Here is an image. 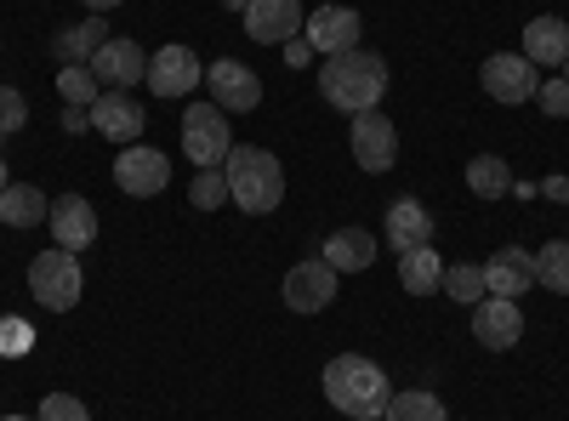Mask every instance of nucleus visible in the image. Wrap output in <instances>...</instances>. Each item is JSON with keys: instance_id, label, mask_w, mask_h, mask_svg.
<instances>
[{"instance_id": "obj_9", "label": "nucleus", "mask_w": 569, "mask_h": 421, "mask_svg": "<svg viewBox=\"0 0 569 421\" xmlns=\"http://www.w3.org/2000/svg\"><path fill=\"white\" fill-rule=\"evenodd\" d=\"M206 80V63L194 58V46H160V52L149 58V91L154 98H188Z\"/></svg>"}, {"instance_id": "obj_29", "label": "nucleus", "mask_w": 569, "mask_h": 421, "mask_svg": "<svg viewBox=\"0 0 569 421\" xmlns=\"http://www.w3.org/2000/svg\"><path fill=\"white\" fill-rule=\"evenodd\" d=\"M58 91H63V103H69V109H91V103L103 98L98 74H91L86 63H63V74H58Z\"/></svg>"}, {"instance_id": "obj_19", "label": "nucleus", "mask_w": 569, "mask_h": 421, "mask_svg": "<svg viewBox=\"0 0 569 421\" xmlns=\"http://www.w3.org/2000/svg\"><path fill=\"white\" fill-rule=\"evenodd\" d=\"M52 233H58V245L63 251H86L91 240H98V211H91V200L86 194H58L52 200Z\"/></svg>"}, {"instance_id": "obj_36", "label": "nucleus", "mask_w": 569, "mask_h": 421, "mask_svg": "<svg viewBox=\"0 0 569 421\" xmlns=\"http://www.w3.org/2000/svg\"><path fill=\"white\" fill-rule=\"evenodd\" d=\"M284 58H291V63H308V58H313V46L297 34V40H284Z\"/></svg>"}, {"instance_id": "obj_2", "label": "nucleus", "mask_w": 569, "mask_h": 421, "mask_svg": "<svg viewBox=\"0 0 569 421\" xmlns=\"http://www.w3.org/2000/svg\"><path fill=\"white\" fill-rule=\"evenodd\" d=\"M319 91H325L330 109L370 114L376 103H382V91H388V63L376 58V52H365V46H353V52H342V58H325Z\"/></svg>"}, {"instance_id": "obj_26", "label": "nucleus", "mask_w": 569, "mask_h": 421, "mask_svg": "<svg viewBox=\"0 0 569 421\" xmlns=\"http://www.w3.org/2000/svg\"><path fill=\"white\" fill-rule=\"evenodd\" d=\"M382 421H450L445 399L427 393V388H410V393H393L388 399V415Z\"/></svg>"}, {"instance_id": "obj_35", "label": "nucleus", "mask_w": 569, "mask_h": 421, "mask_svg": "<svg viewBox=\"0 0 569 421\" xmlns=\"http://www.w3.org/2000/svg\"><path fill=\"white\" fill-rule=\"evenodd\" d=\"M63 131H69V137L91 131V114H86V109H63Z\"/></svg>"}, {"instance_id": "obj_16", "label": "nucleus", "mask_w": 569, "mask_h": 421, "mask_svg": "<svg viewBox=\"0 0 569 421\" xmlns=\"http://www.w3.org/2000/svg\"><path fill=\"white\" fill-rule=\"evenodd\" d=\"M382 245L388 251H416V245H433V211L421 200H393L388 217H382Z\"/></svg>"}, {"instance_id": "obj_23", "label": "nucleus", "mask_w": 569, "mask_h": 421, "mask_svg": "<svg viewBox=\"0 0 569 421\" xmlns=\"http://www.w3.org/2000/svg\"><path fill=\"white\" fill-rule=\"evenodd\" d=\"M439 279H445V257H439L433 245H416V251L399 257V285H405L410 297H433Z\"/></svg>"}, {"instance_id": "obj_1", "label": "nucleus", "mask_w": 569, "mask_h": 421, "mask_svg": "<svg viewBox=\"0 0 569 421\" xmlns=\"http://www.w3.org/2000/svg\"><path fill=\"white\" fill-rule=\"evenodd\" d=\"M325 399L337 404L342 415H353V421H382L388 399H393V382H388V370L376 359L342 353V359L325 364Z\"/></svg>"}, {"instance_id": "obj_17", "label": "nucleus", "mask_w": 569, "mask_h": 421, "mask_svg": "<svg viewBox=\"0 0 569 421\" xmlns=\"http://www.w3.org/2000/svg\"><path fill=\"white\" fill-rule=\"evenodd\" d=\"M86 114H91V131H103L109 143H126L131 149L137 137H142V103L131 98V91H103V98L91 103Z\"/></svg>"}, {"instance_id": "obj_39", "label": "nucleus", "mask_w": 569, "mask_h": 421, "mask_svg": "<svg viewBox=\"0 0 569 421\" xmlns=\"http://www.w3.org/2000/svg\"><path fill=\"white\" fill-rule=\"evenodd\" d=\"M222 7H233V12H246V7H251V0H222Z\"/></svg>"}, {"instance_id": "obj_15", "label": "nucleus", "mask_w": 569, "mask_h": 421, "mask_svg": "<svg viewBox=\"0 0 569 421\" xmlns=\"http://www.w3.org/2000/svg\"><path fill=\"white\" fill-rule=\"evenodd\" d=\"M302 7L297 0H251L246 7V34L257 46H284V40H297L302 34Z\"/></svg>"}, {"instance_id": "obj_38", "label": "nucleus", "mask_w": 569, "mask_h": 421, "mask_svg": "<svg viewBox=\"0 0 569 421\" xmlns=\"http://www.w3.org/2000/svg\"><path fill=\"white\" fill-rule=\"evenodd\" d=\"M86 7H91V12L103 18V12H114V7H120V0H86Z\"/></svg>"}, {"instance_id": "obj_28", "label": "nucleus", "mask_w": 569, "mask_h": 421, "mask_svg": "<svg viewBox=\"0 0 569 421\" xmlns=\"http://www.w3.org/2000/svg\"><path fill=\"white\" fill-rule=\"evenodd\" d=\"M439 291H445L450 302H485V297H490V285H485V262H456V268H445Z\"/></svg>"}, {"instance_id": "obj_40", "label": "nucleus", "mask_w": 569, "mask_h": 421, "mask_svg": "<svg viewBox=\"0 0 569 421\" xmlns=\"http://www.w3.org/2000/svg\"><path fill=\"white\" fill-rule=\"evenodd\" d=\"M0 189H12V177H7V160H0Z\"/></svg>"}, {"instance_id": "obj_14", "label": "nucleus", "mask_w": 569, "mask_h": 421, "mask_svg": "<svg viewBox=\"0 0 569 421\" xmlns=\"http://www.w3.org/2000/svg\"><path fill=\"white\" fill-rule=\"evenodd\" d=\"M86 69L98 74V86H114V91H131V86L149 80V58H142L137 40H103Z\"/></svg>"}, {"instance_id": "obj_11", "label": "nucleus", "mask_w": 569, "mask_h": 421, "mask_svg": "<svg viewBox=\"0 0 569 421\" xmlns=\"http://www.w3.org/2000/svg\"><path fill=\"white\" fill-rule=\"evenodd\" d=\"M359 34H365V18H359L353 7H319V12H308V23H302V40L313 46V52H325V58L353 52Z\"/></svg>"}, {"instance_id": "obj_25", "label": "nucleus", "mask_w": 569, "mask_h": 421, "mask_svg": "<svg viewBox=\"0 0 569 421\" xmlns=\"http://www.w3.org/2000/svg\"><path fill=\"white\" fill-rule=\"evenodd\" d=\"M467 189L479 194V200H501L512 189V166L501 154H479V160H467Z\"/></svg>"}, {"instance_id": "obj_20", "label": "nucleus", "mask_w": 569, "mask_h": 421, "mask_svg": "<svg viewBox=\"0 0 569 421\" xmlns=\"http://www.w3.org/2000/svg\"><path fill=\"white\" fill-rule=\"evenodd\" d=\"M525 58L536 63V69H563L569 63V23L563 18H530L525 23Z\"/></svg>"}, {"instance_id": "obj_32", "label": "nucleus", "mask_w": 569, "mask_h": 421, "mask_svg": "<svg viewBox=\"0 0 569 421\" xmlns=\"http://www.w3.org/2000/svg\"><path fill=\"white\" fill-rule=\"evenodd\" d=\"M23 126H29V103H23V91L0 86V137H12V131H23Z\"/></svg>"}, {"instance_id": "obj_5", "label": "nucleus", "mask_w": 569, "mask_h": 421, "mask_svg": "<svg viewBox=\"0 0 569 421\" xmlns=\"http://www.w3.org/2000/svg\"><path fill=\"white\" fill-rule=\"evenodd\" d=\"M182 154L194 160L200 171L206 166H222L233 154V126H228V114L217 103H194V109L182 114Z\"/></svg>"}, {"instance_id": "obj_21", "label": "nucleus", "mask_w": 569, "mask_h": 421, "mask_svg": "<svg viewBox=\"0 0 569 421\" xmlns=\"http://www.w3.org/2000/svg\"><path fill=\"white\" fill-rule=\"evenodd\" d=\"M325 262L337 273H365L376 262V233L370 228H337L325 240Z\"/></svg>"}, {"instance_id": "obj_8", "label": "nucleus", "mask_w": 569, "mask_h": 421, "mask_svg": "<svg viewBox=\"0 0 569 421\" xmlns=\"http://www.w3.org/2000/svg\"><path fill=\"white\" fill-rule=\"evenodd\" d=\"M348 149H353L359 171L382 177V171H393V160H399V131H393V120H382V109H370V114H353Z\"/></svg>"}, {"instance_id": "obj_31", "label": "nucleus", "mask_w": 569, "mask_h": 421, "mask_svg": "<svg viewBox=\"0 0 569 421\" xmlns=\"http://www.w3.org/2000/svg\"><path fill=\"white\" fill-rule=\"evenodd\" d=\"M34 421H91V410L74 399V393H46L40 399V415Z\"/></svg>"}, {"instance_id": "obj_30", "label": "nucleus", "mask_w": 569, "mask_h": 421, "mask_svg": "<svg viewBox=\"0 0 569 421\" xmlns=\"http://www.w3.org/2000/svg\"><path fill=\"white\" fill-rule=\"evenodd\" d=\"M188 200H194V211H222V206H228V177H222V166L194 171V189H188Z\"/></svg>"}, {"instance_id": "obj_42", "label": "nucleus", "mask_w": 569, "mask_h": 421, "mask_svg": "<svg viewBox=\"0 0 569 421\" xmlns=\"http://www.w3.org/2000/svg\"><path fill=\"white\" fill-rule=\"evenodd\" d=\"M563 80H569V63H563Z\"/></svg>"}, {"instance_id": "obj_34", "label": "nucleus", "mask_w": 569, "mask_h": 421, "mask_svg": "<svg viewBox=\"0 0 569 421\" xmlns=\"http://www.w3.org/2000/svg\"><path fill=\"white\" fill-rule=\"evenodd\" d=\"M536 103L552 114V120H563L569 114V80L563 74H541V91H536Z\"/></svg>"}, {"instance_id": "obj_6", "label": "nucleus", "mask_w": 569, "mask_h": 421, "mask_svg": "<svg viewBox=\"0 0 569 421\" xmlns=\"http://www.w3.org/2000/svg\"><path fill=\"white\" fill-rule=\"evenodd\" d=\"M337 268H330L325 257H308V262H297L291 273H284V285H279V297H284V308L291 313H325L330 302H337Z\"/></svg>"}, {"instance_id": "obj_3", "label": "nucleus", "mask_w": 569, "mask_h": 421, "mask_svg": "<svg viewBox=\"0 0 569 421\" xmlns=\"http://www.w3.org/2000/svg\"><path fill=\"white\" fill-rule=\"evenodd\" d=\"M222 177H228V200L240 206V211H251V217H268L284 200V166L268 149L240 143V149L222 160Z\"/></svg>"}, {"instance_id": "obj_22", "label": "nucleus", "mask_w": 569, "mask_h": 421, "mask_svg": "<svg viewBox=\"0 0 569 421\" xmlns=\"http://www.w3.org/2000/svg\"><path fill=\"white\" fill-rule=\"evenodd\" d=\"M52 217V200H46L34 182H12V189H0V222L7 228H40Z\"/></svg>"}, {"instance_id": "obj_37", "label": "nucleus", "mask_w": 569, "mask_h": 421, "mask_svg": "<svg viewBox=\"0 0 569 421\" xmlns=\"http://www.w3.org/2000/svg\"><path fill=\"white\" fill-rule=\"evenodd\" d=\"M547 194H552V200H569V177H552V182H547Z\"/></svg>"}, {"instance_id": "obj_4", "label": "nucleus", "mask_w": 569, "mask_h": 421, "mask_svg": "<svg viewBox=\"0 0 569 421\" xmlns=\"http://www.w3.org/2000/svg\"><path fill=\"white\" fill-rule=\"evenodd\" d=\"M86 291V273H80V257L52 245V251H40L29 262V297L46 308V313H69Z\"/></svg>"}, {"instance_id": "obj_7", "label": "nucleus", "mask_w": 569, "mask_h": 421, "mask_svg": "<svg viewBox=\"0 0 569 421\" xmlns=\"http://www.w3.org/2000/svg\"><path fill=\"white\" fill-rule=\"evenodd\" d=\"M479 80H485V91L496 103H536V91H541V74H536V63L525 58V52H496V58H485V69H479Z\"/></svg>"}, {"instance_id": "obj_33", "label": "nucleus", "mask_w": 569, "mask_h": 421, "mask_svg": "<svg viewBox=\"0 0 569 421\" xmlns=\"http://www.w3.org/2000/svg\"><path fill=\"white\" fill-rule=\"evenodd\" d=\"M29 348H34L29 319H0V353H7V359H23Z\"/></svg>"}, {"instance_id": "obj_41", "label": "nucleus", "mask_w": 569, "mask_h": 421, "mask_svg": "<svg viewBox=\"0 0 569 421\" xmlns=\"http://www.w3.org/2000/svg\"><path fill=\"white\" fill-rule=\"evenodd\" d=\"M0 421H29V415H0Z\"/></svg>"}, {"instance_id": "obj_13", "label": "nucleus", "mask_w": 569, "mask_h": 421, "mask_svg": "<svg viewBox=\"0 0 569 421\" xmlns=\"http://www.w3.org/2000/svg\"><path fill=\"white\" fill-rule=\"evenodd\" d=\"M114 182H120V194H131V200H149V194H160L166 182H171V160H166L160 149H142V143H131V149L114 160Z\"/></svg>"}, {"instance_id": "obj_18", "label": "nucleus", "mask_w": 569, "mask_h": 421, "mask_svg": "<svg viewBox=\"0 0 569 421\" xmlns=\"http://www.w3.org/2000/svg\"><path fill=\"white\" fill-rule=\"evenodd\" d=\"M485 285H490V297H525L530 285H536V257L525 251V245H501L490 262H485Z\"/></svg>"}, {"instance_id": "obj_10", "label": "nucleus", "mask_w": 569, "mask_h": 421, "mask_svg": "<svg viewBox=\"0 0 569 421\" xmlns=\"http://www.w3.org/2000/svg\"><path fill=\"white\" fill-rule=\"evenodd\" d=\"M206 86H211V98H217L222 114H251V109L262 103V80H257V69L240 63V58L211 63V69H206Z\"/></svg>"}, {"instance_id": "obj_27", "label": "nucleus", "mask_w": 569, "mask_h": 421, "mask_svg": "<svg viewBox=\"0 0 569 421\" xmlns=\"http://www.w3.org/2000/svg\"><path fill=\"white\" fill-rule=\"evenodd\" d=\"M536 285H547L552 297H569V240H547L536 251Z\"/></svg>"}, {"instance_id": "obj_24", "label": "nucleus", "mask_w": 569, "mask_h": 421, "mask_svg": "<svg viewBox=\"0 0 569 421\" xmlns=\"http://www.w3.org/2000/svg\"><path fill=\"white\" fill-rule=\"evenodd\" d=\"M109 34H103V18H86V23H69V29H58V40H52V52L63 58V63H91V52H98Z\"/></svg>"}, {"instance_id": "obj_12", "label": "nucleus", "mask_w": 569, "mask_h": 421, "mask_svg": "<svg viewBox=\"0 0 569 421\" xmlns=\"http://www.w3.org/2000/svg\"><path fill=\"white\" fill-rule=\"evenodd\" d=\"M472 337H479V348H490V353H507V348H518V337H525V313H518L512 297H485V302H472Z\"/></svg>"}]
</instances>
